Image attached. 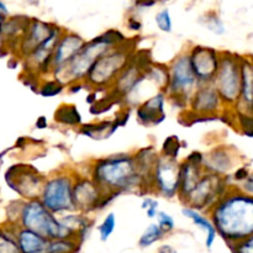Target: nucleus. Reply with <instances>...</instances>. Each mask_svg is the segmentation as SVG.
<instances>
[{
  "instance_id": "nucleus-1",
  "label": "nucleus",
  "mask_w": 253,
  "mask_h": 253,
  "mask_svg": "<svg viewBox=\"0 0 253 253\" xmlns=\"http://www.w3.org/2000/svg\"><path fill=\"white\" fill-rule=\"evenodd\" d=\"M88 174L104 190L118 194H152L147 180L138 173L132 152H119L94 158Z\"/></svg>"
},
{
  "instance_id": "nucleus-2",
  "label": "nucleus",
  "mask_w": 253,
  "mask_h": 253,
  "mask_svg": "<svg viewBox=\"0 0 253 253\" xmlns=\"http://www.w3.org/2000/svg\"><path fill=\"white\" fill-rule=\"evenodd\" d=\"M217 235L237 244L253 235V197L231 185L208 211Z\"/></svg>"
},
{
  "instance_id": "nucleus-3",
  "label": "nucleus",
  "mask_w": 253,
  "mask_h": 253,
  "mask_svg": "<svg viewBox=\"0 0 253 253\" xmlns=\"http://www.w3.org/2000/svg\"><path fill=\"white\" fill-rule=\"evenodd\" d=\"M128 40L130 39L126 37L120 30H106L103 34L85 41L81 51L66 66L53 71L49 76L61 81L66 85L73 82H84L89 69L99 57L115 47L126 43Z\"/></svg>"
},
{
  "instance_id": "nucleus-4",
  "label": "nucleus",
  "mask_w": 253,
  "mask_h": 253,
  "mask_svg": "<svg viewBox=\"0 0 253 253\" xmlns=\"http://www.w3.org/2000/svg\"><path fill=\"white\" fill-rule=\"evenodd\" d=\"M136 39H130L126 43L110 49L99 57L89 69L84 81L86 89L108 90L124 68L130 63L136 48Z\"/></svg>"
},
{
  "instance_id": "nucleus-5",
  "label": "nucleus",
  "mask_w": 253,
  "mask_h": 253,
  "mask_svg": "<svg viewBox=\"0 0 253 253\" xmlns=\"http://www.w3.org/2000/svg\"><path fill=\"white\" fill-rule=\"evenodd\" d=\"M76 169L62 167L46 175L41 195L42 204L56 215L77 211L73 200V183Z\"/></svg>"
},
{
  "instance_id": "nucleus-6",
  "label": "nucleus",
  "mask_w": 253,
  "mask_h": 253,
  "mask_svg": "<svg viewBox=\"0 0 253 253\" xmlns=\"http://www.w3.org/2000/svg\"><path fill=\"white\" fill-rule=\"evenodd\" d=\"M167 66L169 79L165 91L167 94L168 101L174 108L185 110L188 108L190 96L199 85V82L193 72L187 48L173 57Z\"/></svg>"
},
{
  "instance_id": "nucleus-7",
  "label": "nucleus",
  "mask_w": 253,
  "mask_h": 253,
  "mask_svg": "<svg viewBox=\"0 0 253 253\" xmlns=\"http://www.w3.org/2000/svg\"><path fill=\"white\" fill-rule=\"evenodd\" d=\"M17 225L48 240L73 237L71 231L62 224L58 215L47 209L40 199L24 200Z\"/></svg>"
},
{
  "instance_id": "nucleus-8",
  "label": "nucleus",
  "mask_w": 253,
  "mask_h": 253,
  "mask_svg": "<svg viewBox=\"0 0 253 253\" xmlns=\"http://www.w3.org/2000/svg\"><path fill=\"white\" fill-rule=\"evenodd\" d=\"M212 84L225 106L234 108L241 94V56L229 51H220L219 68Z\"/></svg>"
},
{
  "instance_id": "nucleus-9",
  "label": "nucleus",
  "mask_w": 253,
  "mask_h": 253,
  "mask_svg": "<svg viewBox=\"0 0 253 253\" xmlns=\"http://www.w3.org/2000/svg\"><path fill=\"white\" fill-rule=\"evenodd\" d=\"M120 194L114 192H104L88 173H74L73 200L77 211L91 214L106 209Z\"/></svg>"
},
{
  "instance_id": "nucleus-10",
  "label": "nucleus",
  "mask_w": 253,
  "mask_h": 253,
  "mask_svg": "<svg viewBox=\"0 0 253 253\" xmlns=\"http://www.w3.org/2000/svg\"><path fill=\"white\" fill-rule=\"evenodd\" d=\"M4 179L20 199L31 200L40 198L46 175L31 163L17 162L6 168Z\"/></svg>"
},
{
  "instance_id": "nucleus-11",
  "label": "nucleus",
  "mask_w": 253,
  "mask_h": 253,
  "mask_svg": "<svg viewBox=\"0 0 253 253\" xmlns=\"http://www.w3.org/2000/svg\"><path fill=\"white\" fill-rule=\"evenodd\" d=\"M231 187L229 177L204 172L183 205L208 212Z\"/></svg>"
},
{
  "instance_id": "nucleus-12",
  "label": "nucleus",
  "mask_w": 253,
  "mask_h": 253,
  "mask_svg": "<svg viewBox=\"0 0 253 253\" xmlns=\"http://www.w3.org/2000/svg\"><path fill=\"white\" fill-rule=\"evenodd\" d=\"M179 160L161 156L151 175L152 194L172 200L177 198L179 190Z\"/></svg>"
},
{
  "instance_id": "nucleus-13",
  "label": "nucleus",
  "mask_w": 253,
  "mask_h": 253,
  "mask_svg": "<svg viewBox=\"0 0 253 253\" xmlns=\"http://www.w3.org/2000/svg\"><path fill=\"white\" fill-rule=\"evenodd\" d=\"M63 30V27L56 24L54 29L52 30L51 35L44 41L37 44L25 58H22L24 71L35 72V73H37L41 77H47L51 74L52 56H53V51L57 41L61 37Z\"/></svg>"
},
{
  "instance_id": "nucleus-14",
  "label": "nucleus",
  "mask_w": 253,
  "mask_h": 253,
  "mask_svg": "<svg viewBox=\"0 0 253 253\" xmlns=\"http://www.w3.org/2000/svg\"><path fill=\"white\" fill-rule=\"evenodd\" d=\"M193 72L199 84L212 83L219 68L220 51L204 44H190L187 48Z\"/></svg>"
},
{
  "instance_id": "nucleus-15",
  "label": "nucleus",
  "mask_w": 253,
  "mask_h": 253,
  "mask_svg": "<svg viewBox=\"0 0 253 253\" xmlns=\"http://www.w3.org/2000/svg\"><path fill=\"white\" fill-rule=\"evenodd\" d=\"M226 108L212 83H203L197 86L188 103V110L211 120H219L220 114Z\"/></svg>"
},
{
  "instance_id": "nucleus-16",
  "label": "nucleus",
  "mask_w": 253,
  "mask_h": 253,
  "mask_svg": "<svg viewBox=\"0 0 253 253\" xmlns=\"http://www.w3.org/2000/svg\"><path fill=\"white\" fill-rule=\"evenodd\" d=\"M167 94L165 90H158L141 101L135 109L136 121L143 127H155L161 125L167 119L166 114V104H167Z\"/></svg>"
},
{
  "instance_id": "nucleus-17",
  "label": "nucleus",
  "mask_w": 253,
  "mask_h": 253,
  "mask_svg": "<svg viewBox=\"0 0 253 253\" xmlns=\"http://www.w3.org/2000/svg\"><path fill=\"white\" fill-rule=\"evenodd\" d=\"M239 158L240 155L234 147L226 145L215 146L209 152L204 153L203 168L208 173L220 177H229L239 167Z\"/></svg>"
},
{
  "instance_id": "nucleus-18",
  "label": "nucleus",
  "mask_w": 253,
  "mask_h": 253,
  "mask_svg": "<svg viewBox=\"0 0 253 253\" xmlns=\"http://www.w3.org/2000/svg\"><path fill=\"white\" fill-rule=\"evenodd\" d=\"M85 41L86 40L79 34H77V32L64 29L61 37L57 41L56 47H54L51 63V73L53 71H57V69L66 66L81 51L82 47L85 43Z\"/></svg>"
},
{
  "instance_id": "nucleus-19",
  "label": "nucleus",
  "mask_w": 253,
  "mask_h": 253,
  "mask_svg": "<svg viewBox=\"0 0 253 253\" xmlns=\"http://www.w3.org/2000/svg\"><path fill=\"white\" fill-rule=\"evenodd\" d=\"M54 22L44 21V20L31 17L26 31L21 36L16 44V52L20 58H25L37 44L47 39L51 35L52 30L54 29Z\"/></svg>"
},
{
  "instance_id": "nucleus-20",
  "label": "nucleus",
  "mask_w": 253,
  "mask_h": 253,
  "mask_svg": "<svg viewBox=\"0 0 253 253\" xmlns=\"http://www.w3.org/2000/svg\"><path fill=\"white\" fill-rule=\"evenodd\" d=\"M234 109L253 114V59L249 57H241V94Z\"/></svg>"
},
{
  "instance_id": "nucleus-21",
  "label": "nucleus",
  "mask_w": 253,
  "mask_h": 253,
  "mask_svg": "<svg viewBox=\"0 0 253 253\" xmlns=\"http://www.w3.org/2000/svg\"><path fill=\"white\" fill-rule=\"evenodd\" d=\"M204 168L200 163L190 162L188 160L180 161L179 163V190H178V200L182 204L187 200L192 190L194 189L197 183L204 174Z\"/></svg>"
},
{
  "instance_id": "nucleus-22",
  "label": "nucleus",
  "mask_w": 253,
  "mask_h": 253,
  "mask_svg": "<svg viewBox=\"0 0 253 253\" xmlns=\"http://www.w3.org/2000/svg\"><path fill=\"white\" fill-rule=\"evenodd\" d=\"M120 127V124L114 116L111 119H100L91 123L82 124L77 131L84 137L91 138L94 141H104L109 140Z\"/></svg>"
},
{
  "instance_id": "nucleus-23",
  "label": "nucleus",
  "mask_w": 253,
  "mask_h": 253,
  "mask_svg": "<svg viewBox=\"0 0 253 253\" xmlns=\"http://www.w3.org/2000/svg\"><path fill=\"white\" fill-rule=\"evenodd\" d=\"M15 236L20 253H48L49 240L37 232L17 225Z\"/></svg>"
},
{
  "instance_id": "nucleus-24",
  "label": "nucleus",
  "mask_w": 253,
  "mask_h": 253,
  "mask_svg": "<svg viewBox=\"0 0 253 253\" xmlns=\"http://www.w3.org/2000/svg\"><path fill=\"white\" fill-rule=\"evenodd\" d=\"M182 215L184 217H187V219H189L195 226L199 227L204 232L205 246L209 250L211 249L212 245L215 244V240H216L217 232L214 224H212L211 219H210V216H208L207 212L200 211V210L194 209V208L187 207V205H183Z\"/></svg>"
},
{
  "instance_id": "nucleus-25",
  "label": "nucleus",
  "mask_w": 253,
  "mask_h": 253,
  "mask_svg": "<svg viewBox=\"0 0 253 253\" xmlns=\"http://www.w3.org/2000/svg\"><path fill=\"white\" fill-rule=\"evenodd\" d=\"M132 155L135 158L138 173L147 180L151 188V175H152L153 168H155L158 157H160V151L153 145H148L136 150L135 152H132Z\"/></svg>"
},
{
  "instance_id": "nucleus-26",
  "label": "nucleus",
  "mask_w": 253,
  "mask_h": 253,
  "mask_svg": "<svg viewBox=\"0 0 253 253\" xmlns=\"http://www.w3.org/2000/svg\"><path fill=\"white\" fill-rule=\"evenodd\" d=\"M31 17L26 15H14V16H7L4 20V24L1 27V39L6 42V44H14L16 47L17 42L21 39L24 32L26 31L27 25H29Z\"/></svg>"
},
{
  "instance_id": "nucleus-27",
  "label": "nucleus",
  "mask_w": 253,
  "mask_h": 253,
  "mask_svg": "<svg viewBox=\"0 0 253 253\" xmlns=\"http://www.w3.org/2000/svg\"><path fill=\"white\" fill-rule=\"evenodd\" d=\"M53 121L62 127L78 128L83 124V115L76 104L62 103L54 110Z\"/></svg>"
},
{
  "instance_id": "nucleus-28",
  "label": "nucleus",
  "mask_w": 253,
  "mask_h": 253,
  "mask_svg": "<svg viewBox=\"0 0 253 253\" xmlns=\"http://www.w3.org/2000/svg\"><path fill=\"white\" fill-rule=\"evenodd\" d=\"M147 81L155 86L157 90H166L169 79V72H168V66L165 63H158L153 62L145 72H143Z\"/></svg>"
},
{
  "instance_id": "nucleus-29",
  "label": "nucleus",
  "mask_w": 253,
  "mask_h": 253,
  "mask_svg": "<svg viewBox=\"0 0 253 253\" xmlns=\"http://www.w3.org/2000/svg\"><path fill=\"white\" fill-rule=\"evenodd\" d=\"M66 91V84L52 76L42 77L36 93L42 98H54Z\"/></svg>"
},
{
  "instance_id": "nucleus-30",
  "label": "nucleus",
  "mask_w": 253,
  "mask_h": 253,
  "mask_svg": "<svg viewBox=\"0 0 253 253\" xmlns=\"http://www.w3.org/2000/svg\"><path fill=\"white\" fill-rule=\"evenodd\" d=\"M16 227L17 225L11 224L0 227V253H20L15 236Z\"/></svg>"
},
{
  "instance_id": "nucleus-31",
  "label": "nucleus",
  "mask_w": 253,
  "mask_h": 253,
  "mask_svg": "<svg viewBox=\"0 0 253 253\" xmlns=\"http://www.w3.org/2000/svg\"><path fill=\"white\" fill-rule=\"evenodd\" d=\"M184 147H187V145L184 146V141L180 140L177 135H170L163 140L160 155L173 160H179L180 151Z\"/></svg>"
},
{
  "instance_id": "nucleus-32",
  "label": "nucleus",
  "mask_w": 253,
  "mask_h": 253,
  "mask_svg": "<svg viewBox=\"0 0 253 253\" xmlns=\"http://www.w3.org/2000/svg\"><path fill=\"white\" fill-rule=\"evenodd\" d=\"M199 24L204 26L208 31H210L214 35H217V36H222L226 32L224 21L217 15V12L215 11L205 12L203 16L199 17Z\"/></svg>"
},
{
  "instance_id": "nucleus-33",
  "label": "nucleus",
  "mask_w": 253,
  "mask_h": 253,
  "mask_svg": "<svg viewBox=\"0 0 253 253\" xmlns=\"http://www.w3.org/2000/svg\"><path fill=\"white\" fill-rule=\"evenodd\" d=\"M81 242L73 237L49 240L48 253H77Z\"/></svg>"
},
{
  "instance_id": "nucleus-34",
  "label": "nucleus",
  "mask_w": 253,
  "mask_h": 253,
  "mask_svg": "<svg viewBox=\"0 0 253 253\" xmlns=\"http://www.w3.org/2000/svg\"><path fill=\"white\" fill-rule=\"evenodd\" d=\"M165 236L166 235L163 234L162 230L160 229L157 222H152V224H150L146 227L143 234L141 235L140 240H138V245H140L141 249H147V247H151L152 245H155L156 242L162 240Z\"/></svg>"
},
{
  "instance_id": "nucleus-35",
  "label": "nucleus",
  "mask_w": 253,
  "mask_h": 253,
  "mask_svg": "<svg viewBox=\"0 0 253 253\" xmlns=\"http://www.w3.org/2000/svg\"><path fill=\"white\" fill-rule=\"evenodd\" d=\"M116 227V216L114 212H109L106 214V216L104 217L103 221L100 222V225L98 226V232L100 240L103 242H106L110 239L111 235L114 234Z\"/></svg>"
},
{
  "instance_id": "nucleus-36",
  "label": "nucleus",
  "mask_w": 253,
  "mask_h": 253,
  "mask_svg": "<svg viewBox=\"0 0 253 253\" xmlns=\"http://www.w3.org/2000/svg\"><path fill=\"white\" fill-rule=\"evenodd\" d=\"M155 24L160 31L165 34H170L173 31V20L172 15L168 7H163L155 15Z\"/></svg>"
},
{
  "instance_id": "nucleus-37",
  "label": "nucleus",
  "mask_w": 253,
  "mask_h": 253,
  "mask_svg": "<svg viewBox=\"0 0 253 253\" xmlns=\"http://www.w3.org/2000/svg\"><path fill=\"white\" fill-rule=\"evenodd\" d=\"M160 202L153 194H146L142 197V203H141V209L145 210L148 219H156L158 211H160Z\"/></svg>"
},
{
  "instance_id": "nucleus-38",
  "label": "nucleus",
  "mask_w": 253,
  "mask_h": 253,
  "mask_svg": "<svg viewBox=\"0 0 253 253\" xmlns=\"http://www.w3.org/2000/svg\"><path fill=\"white\" fill-rule=\"evenodd\" d=\"M156 220H157V225L160 226V229L162 230V232L165 235L170 234L173 230L175 229V221H174V217L172 216L170 214L166 211H158L157 216H156Z\"/></svg>"
},
{
  "instance_id": "nucleus-39",
  "label": "nucleus",
  "mask_w": 253,
  "mask_h": 253,
  "mask_svg": "<svg viewBox=\"0 0 253 253\" xmlns=\"http://www.w3.org/2000/svg\"><path fill=\"white\" fill-rule=\"evenodd\" d=\"M22 204L24 200L22 199H15L10 202L6 207V217H7V224L17 225L20 217V212H21Z\"/></svg>"
},
{
  "instance_id": "nucleus-40",
  "label": "nucleus",
  "mask_w": 253,
  "mask_h": 253,
  "mask_svg": "<svg viewBox=\"0 0 253 253\" xmlns=\"http://www.w3.org/2000/svg\"><path fill=\"white\" fill-rule=\"evenodd\" d=\"M231 249L234 253H253V235L237 244L231 245Z\"/></svg>"
},
{
  "instance_id": "nucleus-41",
  "label": "nucleus",
  "mask_w": 253,
  "mask_h": 253,
  "mask_svg": "<svg viewBox=\"0 0 253 253\" xmlns=\"http://www.w3.org/2000/svg\"><path fill=\"white\" fill-rule=\"evenodd\" d=\"M235 187L239 190H241V192L246 193V194L252 195L253 197V172H250L249 175H247L240 184L235 185Z\"/></svg>"
},
{
  "instance_id": "nucleus-42",
  "label": "nucleus",
  "mask_w": 253,
  "mask_h": 253,
  "mask_svg": "<svg viewBox=\"0 0 253 253\" xmlns=\"http://www.w3.org/2000/svg\"><path fill=\"white\" fill-rule=\"evenodd\" d=\"M126 26L130 31L132 32H140L142 30V21L140 20V17L137 15H130V16L126 19Z\"/></svg>"
},
{
  "instance_id": "nucleus-43",
  "label": "nucleus",
  "mask_w": 253,
  "mask_h": 253,
  "mask_svg": "<svg viewBox=\"0 0 253 253\" xmlns=\"http://www.w3.org/2000/svg\"><path fill=\"white\" fill-rule=\"evenodd\" d=\"M85 89L86 85L84 82H73V83H69L66 85V91L71 95H77Z\"/></svg>"
},
{
  "instance_id": "nucleus-44",
  "label": "nucleus",
  "mask_w": 253,
  "mask_h": 253,
  "mask_svg": "<svg viewBox=\"0 0 253 253\" xmlns=\"http://www.w3.org/2000/svg\"><path fill=\"white\" fill-rule=\"evenodd\" d=\"M35 127L37 130H44V128H48V120H47L46 116H40L39 119L35 123Z\"/></svg>"
},
{
  "instance_id": "nucleus-45",
  "label": "nucleus",
  "mask_w": 253,
  "mask_h": 253,
  "mask_svg": "<svg viewBox=\"0 0 253 253\" xmlns=\"http://www.w3.org/2000/svg\"><path fill=\"white\" fill-rule=\"evenodd\" d=\"M136 5L140 7H150L152 5H155L156 2L162 1V0H135Z\"/></svg>"
},
{
  "instance_id": "nucleus-46",
  "label": "nucleus",
  "mask_w": 253,
  "mask_h": 253,
  "mask_svg": "<svg viewBox=\"0 0 253 253\" xmlns=\"http://www.w3.org/2000/svg\"><path fill=\"white\" fill-rule=\"evenodd\" d=\"M156 253H177V251L170 245H162Z\"/></svg>"
},
{
  "instance_id": "nucleus-47",
  "label": "nucleus",
  "mask_w": 253,
  "mask_h": 253,
  "mask_svg": "<svg viewBox=\"0 0 253 253\" xmlns=\"http://www.w3.org/2000/svg\"><path fill=\"white\" fill-rule=\"evenodd\" d=\"M0 15L4 17H7L10 15L9 9H7V5L5 4L4 0H0Z\"/></svg>"
},
{
  "instance_id": "nucleus-48",
  "label": "nucleus",
  "mask_w": 253,
  "mask_h": 253,
  "mask_svg": "<svg viewBox=\"0 0 253 253\" xmlns=\"http://www.w3.org/2000/svg\"><path fill=\"white\" fill-rule=\"evenodd\" d=\"M5 19H6V17H4L0 15V36H1V27H2V24H4Z\"/></svg>"
},
{
  "instance_id": "nucleus-49",
  "label": "nucleus",
  "mask_w": 253,
  "mask_h": 253,
  "mask_svg": "<svg viewBox=\"0 0 253 253\" xmlns=\"http://www.w3.org/2000/svg\"><path fill=\"white\" fill-rule=\"evenodd\" d=\"M25 1L29 2V4H36V2L39 1V0H25Z\"/></svg>"
}]
</instances>
